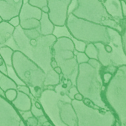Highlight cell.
I'll list each match as a JSON object with an SVG mask.
<instances>
[{"label": "cell", "mask_w": 126, "mask_h": 126, "mask_svg": "<svg viewBox=\"0 0 126 126\" xmlns=\"http://www.w3.org/2000/svg\"><path fill=\"white\" fill-rule=\"evenodd\" d=\"M17 50L34 62L46 74L44 85L56 86L60 84L61 77L57 74L50 65L52 56L51 49L57 37L54 34L41 35L36 39H28L23 29L18 26L15 28L12 36ZM44 86V87H45Z\"/></svg>", "instance_id": "1"}, {"label": "cell", "mask_w": 126, "mask_h": 126, "mask_svg": "<svg viewBox=\"0 0 126 126\" xmlns=\"http://www.w3.org/2000/svg\"><path fill=\"white\" fill-rule=\"evenodd\" d=\"M75 45L74 40L68 36L57 37L52 47L51 53L62 69V75L75 82L78 74L79 64L74 54Z\"/></svg>", "instance_id": "2"}, {"label": "cell", "mask_w": 126, "mask_h": 126, "mask_svg": "<svg viewBox=\"0 0 126 126\" xmlns=\"http://www.w3.org/2000/svg\"><path fill=\"white\" fill-rule=\"evenodd\" d=\"M65 26L74 39L88 43H105L106 28L100 24L78 18L71 13L68 14Z\"/></svg>", "instance_id": "3"}, {"label": "cell", "mask_w": 126, "mask_h": 126, "mask_svg": "<svg viewBox=\"0 0 126 126\" xmlns=\"http://www.w3.org/2000/svg\"><path fill=\"white\" fill-rule=\"evenodd\" d=\"M12 68L17 77L29 87L39 86L44 88L45 72L34 62L18 50H14L12 56Z\"/></svg>", "instance_id": "4"}, {"label": "cell", "mask_w": 126, "mask_h": 126, "mask_svg": "<svg viewBox=\"0 0 126 126\" xmlns=\"http://www.w3.org/2000/svg\"><path fill=\"white\" fill-rule=\"evenodd\" d=\"M77 5L71 12L75 16L94 23L102 24V13L105 11L99 0H77Z\"/></svg>", "instance_id": "5"}, {"label": "cell", "mask_w": 126, "mask_h": 126, "mask_svg": "<svg viewBox=\"0 0 126 126\" xmlns=\"http://www.w3.org/2000/svg\"><path fill=\"white\" fill-rule=\"evenodd\" d=\"M72 0H47L48 17L55 27L65 26Z\"/></svg>", "instance_id": "6"}, {"label": "cell", "mask_w": 126, "mask_h": 126, "mask_svg": "<svg viewBox=\"0 0 126 126\" xmlns=\"http://www.w3.org/2000/svg\"><path fill=\"white\" fill-rule=\"evenodd\" d=\"M42 15V10L29 5L28 2H24L19 14L20 20L19 26L23 30L39 28V20Z\"/></svg>", "instance_id": "7"}, {"label": "cell", "mask_w": 126, "mask_h": 126, "mask_svg": "<svg viewBox=\"0 0 126 126\" xmlns=\"http://www.w3.org/2000/svg\"><path fill=\"white\" fill-rule=\"evenodd\" d=\"M24 0H0V16L3 21H10L19 14Z\"/></svg>", "instance_id": "8"}, {"label": "cell", "mask_w": 126, "mask_h": 126, "mask_svg": "<svg viewBox=\"0 0 126 126\" xmlns=\"http://www.w3.org/2000/svg\"><path fill=\"white\" fill-rule=\"evenodd\" d=\"M15 27L7 21L0 22V45H5L10 39L12 38Z\"/></svg>", "instance_id": "9"}, {"label": "cell", "mask_w": 126, "mask_h": 126, "mask_svg": "<svg viewBox=\"0 0 126 126\" xmlns=\"http://www.w3.org/2000/svg\"><path fill=\"white\" fill-rule=\"evenodd\" d=\"M39 22H40L39 31L42 35L47 36V35L53 34L55 31V25L50 20L47 14L42 12V15Z\"/></svg>", "instance_id": "10"}, {"label": "cell", "mask_w": 126, "mask_h": 126, "mask_svg": "<svg viewBox=\"0 0 126 126\" xmlns=\"http://www.w3.org/2000/svg\"><path fill=\"white\" fill-rule=\"evenodd\" d=\"M0 88L4 92L11 88L16 89L17 84L13 79L8 77V75H6L0 71Z\"/></svg>", "instance_id": "11"}, {"label": "cell", "mask_w": 126, "mask_h": 126, "mask_svg": "<svg viewBox=\"0 0 126 126\" xmlns=\"http://www.w3.org/2000/svg\"><path fill=\"white\" fill-rule=\"evenodd\" d=\"M14 52V50L8 45L0 47V56L4 59L7 67L12 68V56Z\"/></svg>", "instance_id": "12"}, {"label": "cell", "mask_w": 126, "mask_h": 126, "mask_svg": "<svg viewBox=\"0 0 126 126\" xmlns=\"http://www.w3.org/2000/svg\"><path fill=\"white\" fill-rule=\"evenodd\" d=\"M28 3L33 7L38 8L43 13L48 14L49 8L47 6V0H28Z\"/></svg>", "instance_id": "13"}, {"label": "cell", "mask_w": 126, "mask_h": 126, "mask_svg": "<svg viewBox=\"0 0 126 126\" xmlns=\"http://www.w3.org/2000/svg\"><path fill=\"white\" fill-rule=\"evenodd\" d=\"M85 54L89 57V59H98V50L94 43L86 44L85 51Z\"/></svg>", "instance_id": "14"}, {"label": "cell", "mask_w": 126, "mask_h": 126, "mask_svg": "<svg viewBox=\"0 0 126 126\" xmlns=\"http://www.w3.org/2000/svg\"><path fill=\"white\" fill-rule=\"evenodd\" d=\"M23 32L26 37L28 39H36L39 37L42 34L40 33L39 28H36V29H28V30H23Z\"/></svg>", "instance_id": "15"}, {"label": "cell", "mask_w": 126, "mask_h": 126, "mask_svg": "<svg viewBox=\"0 0 126 126\" xmlns=\"http://www.w3.org/2000/svg\"><path fill=\"white\" fill-rule=\"evenodd\" d=\"M74 54L76 55L77 61L78 64H82V63H87L89 61V57L85 54V52L78 51L77 50L74 49Z\"/></svg>", "instance_id": "16"}, {"label": "cell", "mask_w": 126, "mask_h": 126, "mask_svg": "<svg viewBox=\"0 0 126 126\" xmlns=\"http://www.w3.org/2000/svg\"><path fill=\"white\" fill-rule=\"evenodd\" d=\"M17 92L18 91L16 89L11 88L5 91L4 93H5V96L7 98V99H8L11 102H13L17 96Z\"/></svg>", "instance_id": "17"}, {"label": "cell", "mask_w": 126, "mask_h": 126, "mask_svg": "<svg viewBox=\"0 0 126 126\" xmlns=\"http://www.w3.org/2000/svg\"><path fill=\"white\" fill-rule=\"evenodd\" d=\"M16 90H18L19 91H21L22 93H25V94L27 95H30L31 94V89H30V87L26 85H17V88Z\"/></svg>", "instance_id": "18"}, {"label": "cell", "mask_w": 126, "mask_h": 126, "mask_svg": "<svg viewBox=\"0 0 126 126\" xmlns=\"http://www.w3.org/2000/svg\"><path fill=\"white\" fill-rule=\"evenodd\" d=\"M8 22H9V23H10L11 25H13L14 27H15V28L19 26V24H20V20H19V16L13 17V18H12L10 21H8Z\"/></svg>", "instance_id": "19"}, {"label": "cell", "mask_w": 126, "mask_h": 126, "mask_svg": "<svg viewBox=\"0 0 126 126\" xmlns=\"http://www.w3.org/2000/svg\"><path fill=\"white\" fill-rule=\"evenodd\" d=\"M120 3L122 5V16H123V17H126V2H125V0H121Z\"/></svg>", "instance_id": "20"}, {"label": "cell", "mask_w": 126, "mask_h": 126, "mask_svg": "<svg viewBox=\"0 0 126 126\" xmlns=\"http://www.w3.org/2000/svg\"><path fill=\"white\" fill-rule=\"evenodd\" d=\"M74 99L77 101H82L84 98H83V95L82 94H80L79 92H78L76 94H74Z\"/></svg>", "instance_id": "21"}, {"label": "cell", "mask_w": 126, "mask_h": 126, "mask_svg": "<svg viewBox=\"0 0 126 126\" xmlns=\"http://www.w3.org/2000/svg\"><path fill=\"white\" fill-rule=\"evenodd\" d=\"M50 65L51 67V68H56V66H58V64H57V62L56 61L55 58L53 56L51 57V59H50Z\"/></svg>", "instance_id": "22"}, {"label": "cell", "mask_w": 126, "mask_h": 126, "mask_svg": "<svg viewBox=\"0 0 126 126\" xmlns=\"http://www.w3.org/2000/svg\"><path fill=\"white\" fill-rule=\"evenodd\" d=\"M53 71H54L57 74H59V75H62V69H61V68H60L59 66H56V68H53Z\"/></svg>", "instance_id": "23"}, {"label": "cell", "mask_w": 126, "mask_h": 126, "mask_svg": "<svg viewBox=\"0 0 126 126\" xmlns=\"http://www.w3.org/2000/svg\"><path fill=\"white\" fill-rule=\"evenodd\" d=\"M35 107L37 108V109H41L42 108V105H41V104L39 102H37V101H36L35 102Z\"/></svg>", "instance_id": "24"}, {"label": "cell", "mask_w": 126, "mask_h": 126, "mask_svg": "<svg viewBox=\"0 0 126 126\" xmlns=\"http://www.w3.org/2000/svg\"><path fill=\"white\" fill-rule=\"evenodd\" d=\"M3 21V19H2V17L1 16H0V22H2Z\"/></svg>", "instance_id": "25"}]
</instances>
